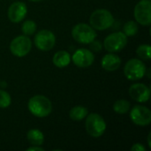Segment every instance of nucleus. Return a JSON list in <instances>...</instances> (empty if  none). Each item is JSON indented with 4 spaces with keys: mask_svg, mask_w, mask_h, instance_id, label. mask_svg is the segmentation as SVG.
Returning a JSON list of instances; mask_svg holds the SVG:
<instances>
[{
    "mask_svg": "<svg viewBox=\"0 0 151 151\" xmlns=\"http://www.w3.org/2000/svg\"><path fill=\"white\" fill-rule=\"evenodd\" d=\"M72 36L80 43L88 44L96 39V32L91 26L86 23H79L73 27Z\"/></svg>",
    "mask_w": 151,
    "mask_h": 151,
    "instance_id": "nucleus-4",
    "label": "nucleus"
},
{
    "mask_svg": "<svg viewBox=\"0 0 151 151\" xmlns=\"http://www.w3.org/2000/svg\"><path fill=\"white\" fill-rule=\"evenodd\" d=\"M138 29L139 27H138L137 22L134 20H129L125 23L123 27V33L127 36H134L138 33Z\"/></svg>",
    "mask_w": 151,
    "mask_h": 151,
    "instance_id": "nucleus-19",
    "label": "nucleus"
},
{
    "mask_svg": "<svg viewBox=\"0 0 151 151\" xmlns=\"http://www.w3.org/2000/svg\"><path fill=\"white\" fill-rule=\"evenodd\" d=\"M89 44H90V49H91L92 52H99V51H101V50L103 48L102 43L99 41L94 40Z\"/></svg>",
    "mask_w": 151,
    "mask_h": 151,
    "instance_id": "nucleus-23",
    "label": "nucleus"
},
{
    "mask_svg": "<svg viewBox=\"0 0 151 151\" xmlns=\"http://www.w3.org/2000/svg\"><path fill=\"white\" fill-rule=\"evenodd\" d=\"M55 43H56L55 35L48 29H43L39 31L35 36V45L40 50L49 51L51 49H53Z\"/></svg>",
    "mask_w": 151,
    "mask_h": 151,
    "instance_id": "nucleus-9",
    "label": "nucleus"
},
{
    "mask_svg": "<svg viewBox=\"0 0 151 151\" xmlns=\"http://www.w3.org/2000/svg\"><path fill=\"white\" fill-rule=\"evenodd\" d=\"M43 151L44 150L42 148H41L40 146H35V145H32L31 147H29L28 149H27V151Z\"/></svg>",
    "mask_w": 151,
    "mask_h": 151,
    "instance_id": "nucleus-25",
    "label": "nucleus"
},
{
    "mask_svg": "<svg viewBox=\"0 0 151 151\" xmlns=\"http://www.w3.org/2000/svg\"><path fill=\"white\" fill-rule=\"evenodd\" d=\"M130 119L137 126H149L151 123L150 110L142 105H135L130 111Z\"/></svg>",
    "mask_w": 151,
    "mask_h": 151,
    "instance_id": "nucleus-10",
    "label": "nucleus"
},
{
    "mask_svg": "<svg viewBox=\"0 0 151 151\" xmlns=\"http://www.w3.org/2000/svg\"><path fill=\"white\" fill-rule=\"evenodd\" d=\"M27 141L31 145L35 146H41L44 142V135L38 129H31L27 132Z\"/></svg>",
    "mask_w": 151,
    "mask_h": 151,
    "instance_id": "nucleus-16",
    "label": "nucleus"
},
{
    "mask_svg": "<svg viewBox=\"0 0 151 151\" xmlns=\"http://www.w3.org/2000/svg\"><path fill=\"white\" fill-rule=\"evenodd\" d=\"M27 12V8L26 4L23 2H14L12 3L7 12V16L10 21L12 23H19L24 19Z\"/></svg>",
    "mask_w": 151,
    "mask_h": 151,
    "instance_id": "nucleus-13",
    "label": "nucleus"
},
{
    "mask_svg": "<svg viewBox=\"0 0 151 151\" xmlns=\"http://www.w3.org/2000/svg\"><path fill=\"white\" fill-rule=\"evenodd\" d=\"M12 103V98L11 96L8 92L1 89L0 90V108L4 109L10 106Z\"/></svg>",
    "mask_w": 151,
    "mask_h": 151,
    "instance_id": "nucleus-22",
    "label": "nucleus"
},
{
    "mask_svg": "<svg viewBox=\"0 0 151 151\" xmlns=\"http://www.w3.org/2000/svg\"><path fill=\"white\" fill-rule=\"evenodd\" d=\"M32 49V42L30 38L25 35L15 37L10 43V50L12 55L22 58L27 55Z\"/></svg>",
    "mask_w": 151,
    "mask_h": 151,
    "instance_id": "nucleus-7",
    "label": "nucleus"
},
{
    "mask_svg": "<svg viewBox=\"0 0 151 151\" xmlns=\"http://www.w3.org/2000/svg\"><path fill=\"white\" fill-rule=\"evenodd\" d=\"M134 19L137 23L142 26H150L151 24V1L141 0L134 7Z\"/></svg>",
    "mask_w": 151,
    "mask_h": 151,
    "instance_id": "nucleus-8",
    "label": "nucleus"
},
{
    "mask_svg": "<svg viewBox=\"0 0 151 151\" xmlns=\"http://www.w3.org/2000/svg\"><path fill=\"white\" fill-rule=\"evenodd\" d=\"M71 59L76 66L80 68H87L94 63L95 55L88 49H79L73 53Z\"/></svg>",
    "mask_w": 151,
    "mask_h": 151,
    "instance_id": "nucleus-11",
    "label": "nucleus"
},
{
    "mask_svg": "<svg viewBox=\"0 0 151 151\" xmlns=\"http://www.w3.org/2000/svg\"><path fill=\"white\" fill-rule=\"evenodd\" d=\"M127 36L123 32H115L104 39V46L109 52H119L127 46Z\"/></svg>",
    "mask_w": 151,
    "mask_h": 151,
    "instance_id": "nucleus-6",
    "label": "nucleus"
},
{
    "mask_svg": "<svg viewBox=\"0 0 151 151\" xmlns=\"http://www.w3.org/2000/svg\"><path fill=\"white\" fill-rule=\"evenodd\" d=\"M101 65L105 71L114 72L120 67L121 59L118 55L114 54L113 52H111L104 56L101 61Z\"/></svg>",
    "mask_w": 151,
    "mask_h": 151,
    "instance_id": "nucleus-14",
    "label": "nucleus"
},
{
    "mask_svg": "<svg viewBox=\"0 0 151 151\" xmlns=\"http://www.w3.org/2000/svg\"><path fill=\"white\" fill-rule=\"evenodd\" d=\"M28 111L35 117L45 118L52 111V104L49 98L42 95H36L31 97L27 104Z\"/></svg>",
    "mask_w": 151,
    "mask_h": 151,
    "instance_id": "nucleus-1",
    "label": "nucleus"
},
{
    "mask_svg": "<svg viewBox=\"0 0 151 151\" xmlns=\"http://www.w3.org/2000/svg\"><path fill=\"white\" fill-rule=\"evenodd\" d=\"M21 30L23 35L27 36L32 35L36 31V24L33 20H26L21 26Z\"/></svg>",
    "mask_w": 151,
    "mask_h": 151,
    "instance_id": "nucleus-21",
    "label": "nucleus"
},
{
    "mask_svg": "<svg viewBox=\"0 0 151 151\" xmlns=\"http://www.w3.org/2000/svg\"><path fill=\"white\" fill-rule=\"evenodd\" d=\"M129 95L138 103H146L150 97V88L143 83H135L129 88Z\"/></svg>",
    "mask_w": 151,
    "mask_h": 151,
    "instance_id": "nucleus-12",
    "label": "nucleus"
},
{
    "mask_svg": "<svg viewBox=\"0 0 151 151\" xmlns=\"http://www.w3.org/2000/svg\"><path fill=\"white\" fill-rule=\"evenodd\" d=\"M53 64L58 68H64L67 66L71 62V56L65 50H59L56 52L52 58Z\"/></svg>",
    "mask_w": 151,
    "mask_h": 151,
    "instance_id": "nucleus-15",
    "label": "nucleus"
},
{
    "mask_svg": "<svg viewBox=\"0 0 151 151\" xmlns=\"http://www.w3.org/2000/svg\"><path fill=\"white\" fill-rule=\"evenodd\" d=\"M124 73L129 81L141 80L146 74V65L142 60L132 58L125 65Z\"/></svg>",
    "mask_w": 151,
    "mask_h": 151,
    "instance_id": "nucleus-5",
    "label": "nucleus"
},
{
    "mask_svg": "<svg viewBox=\"0 0 151 151\" xmlns=\"http://www.w3.org/2000/svg\"><path fill=\"white\" fill-rule=\"evenodd\" d=\"M132 151H145L146 148L142 144V143H135L134 144V146L131 148Z\"/></svg>",
    "mask_w": 151,
    "mask_h": 151,
    "instance_id": "nucleus-24",
    "label": "nucleus"
},
{
    "mask_svg": "<svg viewBox=\"0 0 151 151\" xmlns=\"http://www.w3.org/2000/svg\"><path fill=\"white\" fill-rule=\"evenodd\" d=\"M130 103L126 99H120L114 103L113 111L119 114H125L130 111Z\"/></svg>",
    "mask_w": 151,
    "mask_h": 151,
    "instance_id": "nucleus-18",
    "label": "nucleus"
},
{
    "mask_svg": "<svg viewBox=\"0 0 151 151\" xmlns=\"http://www.w3.org/2000/svg\"><path fill=\"white\" fill-rule=\"evenodd\" d=\"M90 26L95 30H106L114 23L113 15L106 9H97L89 18Z\"/></svg>",
    "mask_w": 151,
    "mask_h": 151,
    "instance_id": "nucleus-2",
    "label": "nucleus"
},
{
    "mask_svg": "<svg viewBox=\"0 0 151 151\" xmlns=\"http://www.w3.org/2000/svg\"><path fill=\"white\" fill-rule=\"evenodd\" d=\"M88 113V111L86 107L78 105V106H75L71 109L69 116H70L71 119H73L74 121H80V120H82L83 119H85L87 117Z\"/></svg>",
    "mask_w": 151,
    "mask_h": 151,
    "instance_id": "nucleus-17",
    "label": "nucleus"
},
{
    "mask_svg": "<svg viewBox=\"0 0 151 151\" xmlns=\"http://www.w3.org/2000/svg\"><path fill=\"white\" fill-rule=\"evenodd\" d=\"M151 47L149 44H142L140 45L137 50H136V54L137 56L145 61H149L150 59Z\"/></svg>",
    "mask_w": 151,
    "mask_h": 151,
    "instance_id": "nucleus-20",
    "label": "nucleus"
},
{
    "mask_svg": "<svg viewBox=\"0 0 151 151\" xmlns=\"http://www.w3.org/2000/svg\"><path fill=\"white\" fill-rule=\"evenodd\" d=\"M150 137H151V133H150V134H149V135H148V144H149V147H150V148H151Z\"/></svg>",
    "mask_w": 151,
    "mask_h": 151,
    "instance_id": "nucleus-26",
    "label": "nucleus"
},
{
    "mask_svg": "<svg viewBox=\"0 0 151 151\" xmlns=\"http://www.w3.org/2000/svg\"><path fill=\"white\" fill-rule=\"evenodd\" d=\"M85 127L87 133L94 138L102 136L106 130V123L104 118L97 113H91L87 115Z\"/></svg>",
    "mask_w": 151,
    "mask_h": 151,
    "instance_id": "nucleus-3",
    "label": "nucleus"
},
{
    "mask_svg": "<svg viewBox=\"0 0 151 151\" xmlns=\"http://www.w3.org/2000/svg\"><path fill=\"white\" fill-rule=\"evenodd\" d=\"M31 2H35V3H36V2H40V1H42V0H30Z\"/></svg>",
    "mask_w": 151,
    "mask_h": 151,
    "instance_id": "nucleus-27",
    "label": "nucleus"
}]
</instances>
